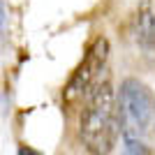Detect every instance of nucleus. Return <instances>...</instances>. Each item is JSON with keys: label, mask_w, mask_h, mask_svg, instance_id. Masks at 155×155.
<instances>
[{"label": "nucleus", "mask_w": 155, "mask_h": 155, "mask_svg": "<svg viewBox=\"0 0 155 155\" xmlns=\"http://www.w3.org/2000/svg\"><path fill=\"white\" fill-rule=\"evenodd\" d=\"M79 132L91 155H109L120 134L118 93L109 79H100L88 93L79 120Z\"/></svg>", "instance_id": "obj_1"}, {"label": "nucleus", "mask_w": 155, "mask_h": 155, "mask_svg": "<svg viewBox=\"0 0 155 155\" xmlns=\"http://www.w3.org/2000/svg\"><path fill=\"white\" fill-rule=\"evenodd\" d=\"M118 116L123 139H143L155 125V95L139 79H123L118 88Z\"/></svg>", "instance_id": "obj_2"}, {"label": "nucleus", "mask_w": 155, "mask_h": 155, "mask_svg": "<svg viewBox=\"0 0 155 155\" xmlns=\"http://www.w3.org/2000/svg\"><path fill=\"white\" fill-rule=\"evenodd\" d=\"M107 58H109V42H107V37L100 35L88 46L81 65L77 67V72L72 74L70 84L65 88V100L67 102H79V100L88 97V93L93 91V86L100 81V74L104 72Z\"/></svg>", "instance_id": "obj_3"}, {"label": "nucleus", "mask_w": 155, "mask_h": 155, "mask_svg": "<svg viewBox=\"0 0 155 155\" xmlns=\"http://www.w3.org/2000/svg\"><path fill=\"white\" fill-rule=\"evenodd\" d=\"M132 35H134L137 44L155 51V0H139L132 16Z\"/></svg>", "instance_id": "obj_4"}, {"label": "nucleus", "mask_w": 155, "mask_h": 155, "mask_svg": "<svg viewBox=\"0 0 155 155\" xmlns=\"http://www.w3.org/2000/svg\"><path fill=\"white\" fill-rule=\"evenodd\" d=\"M120 155H148V146L141 139H125V146Z\"/></svg>", "instance_id": "obj_5"}, {"label": "nucleus", "mask_w": 155, "mask_h": 155, "mask_svg": "<svg viewBox=\"0 0 155 155\" xmlns=\"http://www.w3.org/2000/svg\"><path fill=\"white\" fill-rule=\"evenodd\" d=\"M16 155H44L42 150L32 148V146H26V143H21L19 148H16Z\"/></svg>", "instance_id": "obj_6"}]
</instances>
